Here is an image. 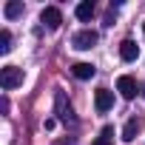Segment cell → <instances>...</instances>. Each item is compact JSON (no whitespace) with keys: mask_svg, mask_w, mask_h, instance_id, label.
<instances>
[{"mask_svg":"<svg viewBox=\"0 0 145 145\" xmlns=\"http://www.w3.org/2000/svg\"><path fill=\"white\" fill-rule=\"evenodd\" d=\"M0 86H3L6 91L23 86V68H17V65H3V68H0Z\"/></svg>","mask_w":145,"mask_h":145,"instance_id":"cell-1","label":"cell"},{"mask_svg":"<svg viewBox=\"0 0 145 145\" xmlns=\"http://www.w3.org/2000/svg\"><path fill=\"white\" fill-rule=\"evenodd\" d=\"M71 46H74L77 51H88V48H94V46H97V31H94V29H83V31H77L74 37H71Z\"/></svg>","mask_w":145,"mask_h":145,"instance_id":"cell-2","label":"cell"},{"mask_svg":"<svg viewBox=\"0 0 145 145\" xmlns=\"http://www.w3.org/2000/svg\"><path fill=\"white\" fill-rule=\"evenodd\" d=\"M117 91L122 94V100H134V97H137V80H134L131 74H122V77L117 80Z\"/></svg>","mask_w":145,"mask_h":145,"instance_id":"cell-3","label":"cell"},{"mask_svg":"<svg viewBox=\"0 0 145 145\" xmlns=\"http://www.w3.org/2000/svg\"><path fill=\"white\" fill-rule=\"evenodd\" d=\"M111 105H114V91L97 88V94H94V108H97L100 114H105V111H111Z\"/></svg>","mask_w":145,"mask_h":145,"instance_id":"cell-4","label":"cell"},{"mask_svg":"<svg viewBox=\"0 0 145 145\" xmlns=\"http://www.w3.org/2000/svg\"><path fill=\"white\" fill-rule=\"evenodd\" d=\"M40 23H46L48 29H57V26L63 23V12H60L57 6H46L43 14H40Z\"/></svg>","mask_w":145,"mask_h":145,"instance_id":"cell-5","label":"cell"},{"mask_svg":"<svg viewBox=\"0 0 145 145\" xmlns=\"http://www.w3.org/2000/svg\"><path fill=\"white\" fill-rule=\"evenodd\" d=\"M54 103H57V117H60L63 122H74V111H71V105L65 103V94H63V91H57V100H54Z\"/></svg>","mask_w":145,"mask_h":145,"instance_id":"cell-6","label":"cell"},{"mask_svg":"<svg viewBox=\"0 0 145 145\" xmlns=\"http://www.w3.org/2000/svg\"><path fill=\"white\" fill-rule=\"evenodd\" d=\"M120 57H122L125 63H134V60L139 57V46H137L134 40H122V43H120Z\"/></svg>","mask_w":145,"mask_h":145,"instance_id":"cell-7","label":"cell"},{"mask_svg":"<svg viewBox=\"0 0 145 145\" xmlns=\"http://www.w3.org/2000/svg\"><path fill=\"white\" fill-rule=\"evenodd\" d=\"M71 74H74L77 80H91L97 74V68L91 63H74V65H71Z\"/></svg>","mask_w":145,"mask_h":145,"instance_id":"cell-8","label":"cell"},{"mask_svg":"<svg viewBox=\"0 0 145 145\" xmlns=\"http://www.w3.org/2000/svg\"><path fill=\"white\" fill-rule=\"evenodd\" d=\"M74 14H77V20H83V23H88V20L94 17V3H91V0H83V3H77V9H74Z\"/></svg>","mask_w":145,"mask_h":145,"instance_id":"cell-9","label":"cell"},{"mask_svg":"<svg viewBox=\"0 0 145 145\" xmlns=\"http://www.w3.org/2000/svg\"><path fill=\"white\" fill-rule=\"evenodd\" d=\"M139 128H142V125H139V120H137V117H131V120L125 122V128H122V139H125V142H134V139H137V134H139Z\"/></svg>","mask_w":145,"mask_h":145,"instance_id":"cell-10","label":"cell"},{"mask_svg":"<svg viewBox=\"0 0 145 145\" xmlns=\"http://www.w3.org/2000/svg\"><path fill=\"white\" fill-rule=\"evenodd\" d=\"M3 12H6V17H9V20H14V17H20V14H23V3H20V0H12V3H6V9H3Z\"/></svg>","mask_w":145,"mask_h":145,"instance_id":"cell-11","label":"cell"},{"mask_svg":"<svg viewBox=\"0 0 145 145\" xmlns=\"http://www.w3.org/2000/svg\"><path fill=\"white\" fill-rule=\"evenodd\" d=\"M0 51H3V54H9V51H12V31H9V29L0 31Z\"/></svg>","mask_w":145,"mask_h":145,"instance_id":"cell-12","label":"cell"},{"mask_svg":"<svg viewBox=\"0 0 145 145\" xmlns=\"http://www.w3.org/2000/svg\"><path fill=\"white\" fill-rule=\"evenodd\" d=\"M111 134H114V128L105 125V128L100 131V139H94V145H108V142H111Z\"/></svg>","mask_w":145,"mask_h":145,"instance_id":"cell-13","label":"cell"},{"mask_svg":"<svg viewBox=\"0 0 145 145\" xmlns=\"http://www.w3.org/2000/svg\"><path fill=\"white\" fill-rule=\"evenodd\" d=\"M142 97H145V86H142Z\"/></svg>","mask_w":145,"mask_h":145,"instance_id":"cell-14","label":"cell"},{"mask_svg":"<svg viewBox=\"0 0 145 145\" xmlns=\"http://www.w3.org/2000/svg\"><path fill=\"white\" fill-rule=\"evenodd\" d=\"M142 31H145V23H142Z\"/></svg>","mask_w":145,"mask_h":145,"instance_id":"cell-15","label":"cell"}]
</instances>
